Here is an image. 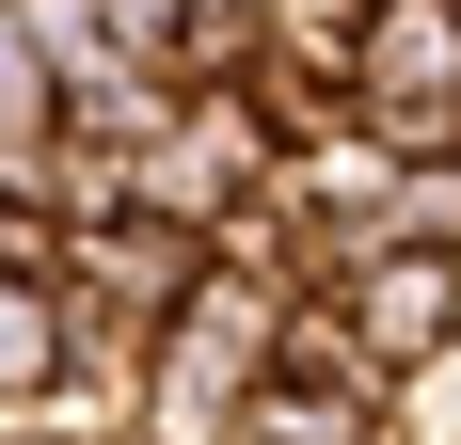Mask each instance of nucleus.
<instances>
[{"instance_id": "nucleus-10", "label": "nucleus", "mask_w": 461, "mask_h": 445, "mask_svg": "<svg viewBox=\"0 0 461 445\" xmlns=\"http://www.w3.org/2000/svg\"><path fill=\"white\" fill-rule=\"evenodd\" d=\"M382 430H398V445H461V350H446V366H414V382L382 398Z\"/></svg>"}, {"instance_id": "nucleus-9", "label": "nucleus", "mask_w": 461, "mask_h": 445, "mask_svg": "<svg viewBox=\"0 0 461 445\" xmlns=\"http://www.w3.org/2000/svg\"><path fill=\"white\" fill-rule=\"evenodd\" d=\"M80 16H95L112 64H159V80H176V48H191V0H80Z\"/></svg>"}, {"instance_id": "nucleus-5", "label": "nucleus", "mask_w": 461, "mask_h": 445, "mask_svg": "<svg viewBox=\"0 0 461 445\" xmlns=\"http://www.w3.org/2000/svg\"><path fill=\"white\" fill-rule=\"evenodd\" d=\"M334 334H350V350H366V382L398 398L414 366L461 350V270H429V255H366L350 286H334Z\"/></svg>"}, {"instance_id": "nucleus-1", "label": "nucleus", "mask_w": 461, "mask_h": 445, "mask_svg": "<svg viewBox=\"0 0 461 445\" xmlns=\"http://www.w3.org/2000/svg\"><path fill=\"white\" fill-rule=\"evenodd\" d=\"M286 318L303 303H271L255 270H191V303L159 318V350H143V445H223L239 430V398L271 382V350H286Z\"/></svg>"}, {"instance_id": "nucleus-4", "label": "nucleus", "mask_w": 461, "mask_h": 445, "mask_svg": "<svg viewBox=\"0 0 461 445\" xmlns=\"http://www.w3.org/2000/svg\"><path fill=\"white\" fill-rule=\"evenodd\" d=\"M271 176H286L271 112H255L239 80H191V95H176V128H159V159H143V207L176 222V239H223L239 207H271Z\"/></svg>"}, {"instance_id": "nucleus-3", "label": "nucleus", "mask_w": 461, "mask_h": 445, "mask_svg": "<svg viewBox=\"0 0 461 445\" xmlns=\"http://www.w3.org/2000/svg\"><path fill=\"white\" fill-rule=\"evenodd\" d=\"M350 128L382 159H461V0H366V32H350Z\"/></svg>"}, {"instance_id": "nucleus-6", "label": "nucleus", "mask_w": 461, "mask_h": 445, "mask_svg": "<svg viewBox=\"0 0 461 445\" xmlns=\"http://www.w3.org/2000/svg\"><path fill=\"white\" fill-rule=\"evenodd\" d=\"M48 143H64V80H48V64H32V32L0 16V191H16V207H32Z\"/></svg>"}, {"instance_id": "nucleus-7", "label": "nucleus", "mask_w": 461, "mask_h": 445, "mask_svg": "<svg viewBox=\"0 0 461 445\" xmlns=\"http://www.w3.org/2000/svg\"><path fill=\"white\" fill-rule=\"evenodd\" d=\"M48 382H64V318H48V286H0V430H32Z\"/></svg>"}, {"instance_id": "nucleus-8", "label": "nucleus", "mask_w": 461, "mask_h": 445, "mask_svg": "<svg viewBox=\"0 0 461 445\" xmlns=\"http://www.w3.org/2000/svg\"><path fill=\"white\" fill-rule=\"evenodd\" d=\"M382 255L461 270V159H398V207H382Z\"/></svg>"}, {"instance_id": "nucleus-2", "label": "nucleus", "mask_w": 461, "mask_h": 445, "mask_svg": "<svg viewBox=\"0 0 461 445\" xmlns=\"http://www.w3.org/2000/svg\"><path fill=\"white\" fill-rule=\"evenodd\" d=\"M191 270H207V239H176L159 207H112L80 239H48V318H64V350H159Z\"/></svg>"}, {"instance_id": "nucleus-11", "label": "nucleus", "mask_w": 461, "mask_h": 445, "mask_svg": "<svg viewBox=\"0 0 461 445\" xmlns=\"http://www.w3.org/2000/svg\"><path fill=\"white\" fill-rule=\"evenodd\" d=\"M0 445H48V430H0Z\"/></svg>"}]
</instances>
